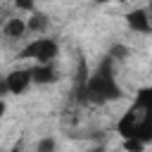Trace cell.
<instances>
[{
	"label": "cell",
	"instance_id": "obj_1",
	"mask_svg": "<svg viewBox=\"0 0 152 152\" xmlns=\"http://www.w3.org/2000/svg\"><path fill=\"white\" fill-rule=\"evenodd\" d=\"M124 90L116 83V74H114V59L109 55H104L100 59V64L95 66V71H86V64H81L78 78H76V88H74V100L83 102V104H107L114 100H121Z\"/></svg>",
	"mask_w": 152,
	"mask_h": 152
},
{
	"label": "cell",
	"instance_id": "obj_2",
	"mask_svg": "<svg viewBox=\"0 0 152 152\" xmlns=\"http://www.w3.org/2000/svg\"><path fill=\"white\" fill-rule=\"evenodd\" d=\"M59 52V43L55 38H33L19 50V59H36V64L55 62Z\"/></svg>",
	"mask_w": 152,
	"mask_h": 152
},
{
	"label": "cell",
	"instance_id": "obj_3",
	"mask_svg": "<svg viewBox=\"0 0 152 152\" xmlns=\"http://www.w3.org/2000/svg\"><path fill=\"white\" fill-rule=\"evenodd\" d=\"M5 81H7L10 95H24L31 86V69H12L5 76Z\"/></svg>",
	"mask_w": 152,
	"mask_h": 152
},
{
	"label": "cell",
	"instance_id": "obj_4",
	"mask_svg": "<svg viewBox=\"0 0 152 152\" xmlns=\"http://www.w3.org/2000/svg\"><path fill=\"white\" fill-rule=\"evenodd\" d=\"M59 81V71L55 66V62H45V64H36L31 66V83L36 86H50Z\"/></svg>",
	"mask_w": 152,
	"mask_h": 152
},
{
	"label": "cell",
	"instance_id": "obj_5",
	"mask_svg": "<svg viewBox=\"0 0 152 152\" xmlns=\"http://www.w3.org/2000/svg\"><path fill=\"white\" fill-rule=\"evenodd\" d=\"M126 24H128V28H131L133 33H145V36H147V33L152 31L147 7H138V10L128 12V14H126Z\"/></svg>",
	"mask_w": 152,
	"mask_h": 152
},
{
	"label": "cell",
	"instance_id": "obj_6",
	"mask_svg": "<svg viewBox=\"0 0 152 152\" xmlns=\"http://www.w3.org/2000/svg\"><path fill=\"white\" fill-rule=\"evenodd\" d=\"M138 121H140V114H138L133 107H128V109L121 114V119L116 121V133L121 135V140H126V138H133V135H135Z\"/></svg>",
	"mask_w": 152,
	"mask_h": 152
},
{
	"label": "cell",
	"instance_id": "obj_7",
	"mask_svg": "<svg viewBox=\"0 0 152 152\" xmlns=\"http://www.w3.org/2000/svg\"><path fill=\"white\" fill-rule=\"evenodd\" d=\"M48 26H50V17L45 14V12H31V17L26 19V31H31V33H45L48 31Z\"/></svg>",
	"mask_w": 152,
	"mask_h": 152
},
{
	"label": "cell",
	"instance_id": "obj_8",
	"mask_svg": "<svg viewBox=\"0 0 152 152\" xmlns=\"http://www.w3.org/2000/svg\"><path fill=\"white\" fill-rule=\"evenodd\" d=\"M131 107L135 112H152V88H140Z\"/></svg>",
	"mask_w": 152,
	"mask_h": 152
},
{
	"label": "cell",
	"instance_id": "obj_9",
	"mask_svg": "<svg viewBox=\"0 0 152 152\" xmlns=\"http://www.w3.org/2000/svg\"><path fill=\"white\" fill-rule=\"evenodd\" d=\"M2 31H5L7 38H21V36L26 33V19L12 17V19H7V24L2 26Z\"/></svg>",
	"mask_w": 152,
	"mask_h": 152
},
{
	"label": "cell",
	"instance_id": "obj_10",
	"mask_svg": "<svg viewBox=\"0 0 152 152\" xmlns=\"http://www.w3.org/2000/svg\"><path fill=\"white\" fill-rule=\"evenodd\" d=\"M36 152H57V140L52 135H45L36 142Z\"/></svg>",
	"mask_w": 152,
	"mask_h": 152
},
{
	"label": "cell",
	"instance_id": "obj_11",
	"mask_svg": "<svg viewBox=\"0 0 152 152\" xmlns=\"http://www.w3.org/2000/svg\"><path fill=\"white\" fill-rule=\"evenodd\" d=\"M112 59H126L128 55H131V50L126 48V45H121V43H116V45H112V50L107 52Z\"/></svg>",
	"mask_w": 152,
	"mask_h": 152
},
{
	"label": "cell",
	"instance_id": "obj_12",
	"mask_svg": "<svg viewBox=\"0 0 152 152\" xmlns=\"http://www.w3.org/2000/svg\"><path fill=\"white\" fill-rule=\"evenodd\" d=\"M145 147H147V145H142L138 138H126V140H124V150H126V152H142Z\"/></svg>",
	"mask_w": 152,
	"mask_h": 152
},
{
	"label": "cell",
	"instance_id": "obj_13",
	"mask_svg": "<svg viewBox=\"0 0 152 152\" xmlns=\"http://www.w3.org/2000/svg\"><path fill=\"white\" fill-rule=\"evenodd\" d=\"M33 5H36V0H14V7L24 10V12H33Z\"/></svg>",
	"mask_w": 152,
	"mask_h": 152
},
{
	"label": "cell",
	"instance_id": "obj_14",
	"mask_svg": "<svg viewBox=\"0 0 152 152\" xmlns=\"http://www.w3.org/2000/svg\"><path fill=\"white\" fill-rule=\"evenodd\" d=\"M5 95H10V90H7V81H5V76H2V78H0V100H2Z\"/></svg>",
	"mask_w": 152,
	"mask_h": 152
},
{
	"label": "cell",
	"instance_id": "obj_15",
	"mask_svg": "<svg viewBox=\"0 0 152 152\" xmlns=\"http://www.w3.org/2000/svg\"><path fill=\"white\" fill-rule=\"evenodd\" d=\"M95 5H109V2H116V5H121V2H128V0H93Z\"/></svg>",
	"mask_w": 152,
	"mask_h": 152
},
{
	"label": "cell",
	"instance_id": "obj_16",
	"mask_svg": "<svg viewBox=\"0 0 152 152\" xmlns=\"http://www.w3.org/2000/svg\"><path fill=\"white\" fill-rule=\"evenodd\" d=\"M5 112H7V104H5V100H0V119L5 116Z\"/></svg>",
	"mask_w": 152,
	"mask_h": 152
},
{
	"label": "cell",
	"instance_id": "obj_17",
	"mask_svg": "<svg viewBox=\"0 0 152 152\" xmlns=\"http://www.w3.org/2000/svg\"><path fill=\"white\" fill-rule=\"evenodd\" d=\"M10 152H21V140H19V142H14V145H12V150H10Z\"/></svg>",
	"mask_w": 152,
	"mask_h": 152
},
{
	"label": "cell",
	"instance_id": "obj_18",
	"mask_svg": "<svg viewBox=\"0 0 152 152\" xmlns=\"http://www.w3.org/2000/svg\"><path fill=\"white\" fill-rule=\"evenodd\" d=\"M88 152H104V147H100V145H97V147H93V150H88Z\"/></svg>",
	"mask_w": 152,
	"mask_h": 152
}]
</instances>
